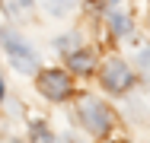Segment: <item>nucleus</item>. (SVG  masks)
Returning a JSON list of instances; mask_svg holds the SVG:
<instances>
[{
	"mask_svg": "<svg viewBox=\"0 0 150 143\" xmlns=\"http://www.w3.org/2000/svg\"><path fill=\"white\" fill-rule=\"evenodd\" d=\"M0 45L6 48V54H10V64L19 70V73H35V67H38V60H35V51H32L29 45L16 35V32H10V29H0Z\"/></svg>",
	"mask_w": 150,
	"mask_h": 143,
	"instance_id": "f257e3e1",
	"label": "nucleus"
},
{
	"mask_svg": "<svg viewBox=\"0 0 150 143\" xmlns=\"http://www.w3.org/2000/svg\"><path fill=\"white\" fill-rule=\"evenodd\" d=\"M80 121H83V127L90 130V134H105L109 127H112V111L99 102V99H83L80 102Z\"/></svg>",
	"mask_w": 150,
	"mask_h": 143,
	"instance_id": "f03ea898",
	"label": "nucleus"
},
{
	"mask_svg": "<svg viewBox=\"0 0 150 143\" xmlns=\"http://www.w3.org/2000/svg\"><path fill=\"white\" fill-rule=\"evenodd\" d=\"M131 83H134V76H131V70L121 57H112L102 67V86L109 92H125V89H131Z\"/></svg>",
	"mask_w": 150,
	"mask_h": 143,
	"instance_id": "7ed1b4c3",
	"label": "nucleus"
},
{
	"mask_svg": "<svg viewBox=\"0 0 150 143\" xmlns=\"http://www.w3.org/2000/svg\"><path fill=\"white\" fill-rule=\"evenodd\" d=\"M38 89H42V95L61 102V99H67V92H70V80H67L64 70H42V76H38Z\"/></svg>",
	"mask_w": 150,
	"mask_h": 143,
	"instance_id": "20e7f679",
	"label": "nucleus"
},
{
	"mask_svg": "<svg viewBox=\"0 0 150 143\" xmlns=\"http://www.w3.org/2000/svg\"><path fill=\"white\" fill-rule=\"evenodd\" d=\"M67 67L77 70V73H93L96 54H93V51H74V54H67Z\"/></svg>",
	"mask_w": 150,
	"mask_h": 143,
	"instance_id": "39448f33",
	"label": "nucleus"
},
{
	"mask_svg": "<svg viewBox=\"0 0 150 143\" xmlns=\"http://www.w3.org/2000/svg\"><path fill=\"white\" fill-rule=\"evenodd\" d=\"M112 29H115V35H131V19L121 13H112Z\"/></svg>",
	"mask_w": 150,
	"mask_h": 143,
	"instance_id": "423d86ee",
	"label": "nucleus"
},
{
	"mask_svg": "<svg viewBox=\"0 0 150 143\" xmlns=\"http://www.w3.org/2000/svg\"><path fill=\"white\" fill-rule=\"evenodd\" d=\"M32 143H54V137L45 124H32Z\"/></svg>",
	"mask_w": 150,
	"mask_h": 143,
	"instance_id": "0eeeda50",
	"label": "nucleus"
},
{
	"mask_svg": "<svg viewBox=\"0 0 150 143\" xmlns=\"http://www.w3.org/2000/svg\"><path fill=\"white\" fill-rule=\"evenodd\" d=\"M3 3H6L10 13H16V10H29V6H32V0H3Z\"/></svg>",
	"mask_w": 150,
	"mask_h": 143,
	"instance_id": "6e6552de",
	"label": "nucleus"
},
{
	"mask_svg": "<svg viewBox=\"0 0 150 143\" xmlns=\"http://www.w3.org/2000/svg\"><path fill=\"white\" fill-rule=\"evenodd\" d=\"M141 70L150 76V48H141Z\"/></svg>",
	"mask_w": 150,
	"mask_h": 143,
	"instance_id": "1a4fd4ad",
	"label": "nucleus"
},
{
	"mask_svg": "<svg viewBox=\"0 0 150 143\" xmlns=\"http://www.w3.org/2000/svg\"><path fill=\"white\" fill-rule=\"evenodd\" d=\"M51 3H54V6H51V10H54V13H67V10H70V3H74V0H51Z\"/></svg>",
	"mask_w": 150,
	"mask_h": 143,
	"instance_id": "9d476101",
	"label": "nucleus"
},
{
	"mask_svg": "<svg viewBox=\"0 0 150 143\" xmlns=\"http://www.w3.org/2000/svg\"><path fill=\"white\" fill-rule=\"evenodd\" d=\"M58 48L64 51V48H74V38H58Z\"/></svg>",
	"mask_w": 150,
	"mask_h": 143,
	"instance_id": "9b49d317",
	"label": "nucleus"
},
{
	"mask_svg": "<svg viewBox=\"0 0 150 143\" xmlns=\"http://www.w3.org/2000/svg\"><path fill=\"white\" fill-rule=\"evenodd\" d=\"M99 3H102V6H112V3H118V0H99Z\"/></svg>",
	"mask_w": 150,
	"mask_h": 143,
	"instance_id": "f8f14e48",
	"label": "nucleus"
},
{
	"mask_svg": "<svg viewBox=\"0 0 150 143\" xmlns=\"http://www.w3.org/2000/svg\"><path fill=\"white\" fill-rule=\"evenodd\" d=\"M58 143H77V140H67V137H64V140H58Z\"/></svg>",
	"mask_w": 150,
	"mask_h": 143,
	"instance_id": "ddd939ff",
	"label": "nucleus"
},
{
	"mask_svg": "<svg viewBox=\"0 0 150 143\" xmlns=\"http://www.w3.org/2000/svg\"><path fill=\"white\" fill-rule=\"evenodd\" d=\"M0 95H3V80H0Z\"/></svg>",
	"mask_w": 150,
	"mask_h": 143,
	"instance_id": "4468645a",
	"label": "nucleus"
},
{
	"mask_svg": "<svg viewBox=\"0 0 150 143\" xmlns=\"http://www.w3.org/2000/svg\"><path fill=\"white\" fill-rule=\"evenodd\" d=\"M6 143H19V140H6Z\"/></svg>",
	"mask_w": 150,
	"mask_h": 143,
	"instance_id": "2eb2a0df",
	"label": "nucleus"
}]
</instances>
